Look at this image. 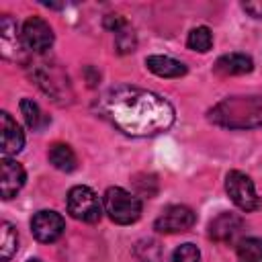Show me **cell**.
Here are the masks:
<instances>
[{"label": "cell", "mask_w": 262, "mask_h": 262, "mask_svg": "<svg viewBox=\"0 0 262 262\" xmlns=\"http://www.w3.org/2000/svg\"><path fill=\"white\" fill-rule=\"evenodd\" d=\"M102 106L115 127L133 137L158 135L174 123V108L164 96L135 86L108 90Z\"/></svg>", "instance_id": "cell-1"}, {"label": "cell", "mask_w": 262, "mask_h": 262, "mask_svg": "<svg viewBox=\"0 0 262 262\" xmlns=\"http://www.w3.org/2000/svg\"><path fill=\"white\" fill-rule=\"evenodd\" d=\"M215 125L229 129H250L262 125V94L231 96L215 104L209 113Z\"/></svg>", "instance_id": "cell-2"}, {"label": "cell", "mask_w": 262, "mask_h": 262, "mask_svg": "<svg viewBox=\"0 0 262 262\" xmlns=\"http://www.w3.org/2000/svg\"><path fill=\"white\" fill-rule=\"evenodd\" d=\"M102 205H104V213L111 217V221H115L119 225L135 223L141 215V201L121 186L106 188Z\"/></svg>", "instance_id": "cell-3"}, {"label": "cell", "mask_w": 262, "mask_h": 262, "mask_svg": "<svg viewBox=\"0 0 262 262\" xmlns=\"http://www.w3.org/2000/svg\"><path fill=\"white\" fill-rule=\"evenodd\" d=\"M66 205H68V213L74 219L84 221V223H96L102 217V207H104L98 194L92 188L82 186V184L70 188Z\"/></svg>", "instance_id": "cell-4"}, {"label": "cell", "mask_w": 262, "mask_h": 262, "mask_svg": "<svg viewBox=\"0 0 262 262\" xmlns=\"http://www.w3.org/2000/svg\"><path fill=\"white\" fill-rule=\"evenodd\" d=\"M225 190L233 201V205L246 213L256 211L260 207V196L256 194V186L252 178L239 170H231L225 176Z\"/></svg>", "instance_id": "cell-5"}, {"label": "cell", "mask_w": 262, "mask_h": 262, "mask_svg": "<svg viewBox=\"0 0 262 262\" xmlns=\"http://www.w3.org/2000/svg\"><path fill=\"white\" fill-rule=\"evenodd\" d=\"M196 221V215L192 209L184 205H170L162 211V215L156 219L154 229L158 233H182L188 231Z\"/></svg>", "instance_id": "cell-6"}, {"label": "cell", "mask_w": 262, "mask_h": 262, "mask_svg": "<svg viewBox=\"0 0 262 262\" xmlns=\"http://www.w3.org/2000/svg\"><path fill=\"white\" fill-rule=\"evenodd\" d=\"M23 43L33 53H43L53 45V31L41 16H29L23 23Z\"/></svg>", "instance_id": "cell-7"}, {"label": "cell", "mask_w": 262, "mask_h": 262, "mask_svg": "<svg viewBox=\"0 0 262 262\" xmlns=\"http://www.w3.org/2000/svg\"><path fill=\"white\" fill-rule=\"evenodd\" d=\"M66 229V223H63V217L55 211H37L31 219V231L33 235L43 242V244H51L55 242Z\"/></svg>", "instance_id": "cell-8"}, {"label": "cell", "mask_w": 262, "mask_h": 262, "mask_svg": "<svg viewBox=\"0 0 262 262\" xmlns=\"http://www.w3.org/2000/svg\"><path fill=\"white\" fill-rule=\"evenodd\" d=\"M244 229V221L235 213H221L209 223V237L219 244L233 242Z\"/></svg>", "instance_id": "cell-9"}, {"label": "cell", "mask_w": 262, "mask_h": 262, "mask_svg": "<svg viewBox=\"0 0 262 262\" xmlns=\"http://www.w3.org/2000/svg\"><path fill=\"white\" fill-rule=\"evenodd\" d=\"M0 49H2V55L12 61L23 59V49H27L23 43V37L16 35V23L8 14L0 18Z\"/></svg>", "instance_id": "cell-10"}, {"label": "cell", "mask_w": 262, "mask_h": 262, "mask_svg": "<svg viewBox=\"0 0 262 262\" xmlns=\"http://www.w3.org/2000/svg\"><path fill=\"white\" fill-rule=\"evenodd\" d=\"M27 180V174H25V168L16 162V160H10V158H4L2 160V180H0V194L2 199H12L25 184Z\"/></svg>", "instance_id": "cell-11"}, {"label": "cell", "mask_w": 262, "mask_h": 262, "mask_svg": "<svg viewBox=\"0 0 262 262\" xmlns=\"http://www.w3.org/2000/svg\"><path fill=\"white\" fill-rule=\"evenodd\" d=\"M0 133H2V154H4V158L14 156L23 149L25 135H23L20 127L16 125V121L6 111L0 113Z\"/></svg>", "instance_id": "cell-12"}, {"label": "cell", "mask_w": 262, "mask_h": 262, "mask_svg": "<svg viewBox=\"0 0 262 262\" xmlns=\"http://www.w3.org/2000/svg\"><path fill=\"white\" fill-rule=\"evenodd\" d=\"M254 61L246 53H225L215 61V72L221 76H242L252 72Z\"/></svg>", "instance_id": "cell-13"}, {"label": "cell", "mask_w": 262, "mask_h": 262, "mask_svg": "<svg viewBox=\"0 0 262 262\" xmlns=\"http://www.w3.org/2000/svg\"><path fill=\"white\" fill-rule=\"evenodd\" d=\"M145 66L151 74H156L160 78H180L186 74V66L168 55H149L145 59Z\"/></svg>", "instance_id": "cell-14"}, {"label": "cell", "mask_w": 262, "mask_h": 262, "mask_svg": "<svg viewBox=\"0 0 262 262\" xmlns=\"http://www.w3.org/2000/svg\"><path fill=\"white\" fill-rule=\"evenodd\" d=\"M47 158H49V164L61 172H72L78 166L76 154L68 143H53L47 151Z\"/></svg>", "instance_id": "cell-15"}, {"label": "cell", "mask_w": 262, "mask_h": 262, "mask_svg": "<svg viewBox=\"0 0 262 262\" xmlns=\"http://www.w3.org/2000/svg\"><path fill=\"white\" fill-rule=\"evenodd\" d=\"M16 248H18L16 229L8 221H2V229H0V260L8 262L16 254Z\"/></svg>", "instance_id": "cell-16"}, {"label": "cell", "mask_w": 262, "mask_h": 262, "mask_svg": "<svg viewBox=\"0 0 262 262\" xmlns=\"http://www.w3.org/2000/svg\"><path fill=\"white\" fill-rule=\"evenodd\" d=\"M20 113H23V117H25V121H27V125L31 129H43L49 123V117L31 98H23L20 100Z\"/></svg>", "instance_id": "cell-17"}, {"label": "cell", "mask_w": 262, "mask_h": 262, "mask_svg": "<svg viewBox=\"0 0 262 262\" xmlns=\"http://www.w3.org/2000/svg\"><path fill=\"white\" fill-rule=\"evenodd\" d=\"M237 262H262V239L246 237L237 244Z\"/></svg>", "instance_id": "cell-18"}, {"label": "cell", "mask_w": 262, "mask_h": 262, "mask_svg": "<svg viewBox=\"0 0 262 262\" xmlns=\"http://www.w3.org/2000/svg\"><path fill=\"white\" fill-rule=\"evenodd\" d=\"M137 262H160L162 260V248L156 239H141L133 248Z\"/></svg>", "instance_id": "cell-19"}, {"label": "cell", "mask_w": 262, "mask_h": 262, "mask_svg": "<svg viewBox=\"0 0 262 262\" xmlns=\"http://www.w3.org/2000/svg\"><path fill=\"white\" fill-rule=\"evenodd\" d=\"M186 45H188V49H192V51L205 53V51H209L211 45H213V35H211V31H209L207 27H196V29H192V31L188 33Z\"/></svg>", "instance_id": "cell-20"}, {"label": "cell", "mask_w": 262, "mask_h": 262, "mask_svg": "<svg viewBox=\"0 0 262 262\" xmlns=\"http://www.w3.org/2000/svg\"><path fill=\"white\" fill-rule=\"evenodd\" d=\"M135 33L129 25H123L119 31H115V47L119 53H131L135 49Z\"/></svg>", "instance_id": "cell-21"}, {"label": "cell", "mask_w": 262, "mask_h": 262, "mask_svg": "<svg viewBox=\"0 0 262 262\" xmlns=\"http://www.w3.org/2000/svg\"><path fill=\"white\" fill-rule=\"evenodd\" d=\"M170 262H201V252L194 244H182L174 250Z\"/></svg>", "instance_id": "cell-22"}, {"label": "cell", "mask_w": 262, "mask_h": 262, "mask_svg": "<svg viewBox=\"0 0 262 262\" xmlns=\"http://www.w3.org/2000/svg\"><path fill=\"white\" fill-rule=\"evenodd\" d=\"M123 25H127V20L123 18V16H119V14H108V16H104V27L108 29V31H119Z\"/></svg>", "instance_id": "cell-23"}, {"label": "cell", "mask_w": 262, "mask_h": 262, "mask_svg": "<svg viewBox=\"0 0 262 262\" xmlns=\"http://www.w3.org/2000/svg\"><path fill=\"white\" fill-rule=\"evenodd\" d=\"M244 10L250 12L252 16H256V18H262V0H256V2H244Z\"/></svg>", "instance_id": "cell-24"}, {"label": "cell", "mask_w": 262, "mask_h": 262, "mask_svg": "<svg viewBox=\"0 0 262 262\" xmlns=\"http://www.w3.org/2000/svg\"><path fill=\"white\" fill-rule=\"evenodd\" d=\"M29 262H41V260H37V258H35V260H29Z\"/></svg>", "instance_id": "cell-25"}]
</instances>
